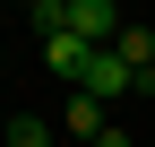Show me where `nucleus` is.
Listing matches in <instances>:
<instances>
[{"label": "nucleus", "mask_w": 155, "mask_h": 147, "mask_svg": "<svg viewBox=\"0 0 155 147\" xmlns=\"http://www.w3.org/2000/svg\"><path fill=\"white\" fill-rule=\"evenodd\" d=\"M52 138H61V130H52V121H35V113L9 121V147H52Z\"/></svg>", "instance_id": "3"}, {"label": "nucleus", "mask_w": 155, "mask_h": 147, "mask_svg": "<svg viewBox=\"0 0 155 147\" xmlns=\"http://www.w3.org/2000/svg\"><path fill=\"white\" fill-rule=\"evenodd\" d=\"M61 130H69L78 147H95V138L112 130V121H104V104H95V95H69V104H61Z\"/></svg>", "instance_id": "2"}, {"label": "nucleus", "mask_w": 155, "mask_h": 147, "mask_svg": "<svg viewBox=\"0 0 155 147\" xmlns=\"http://www.w3.org/2000/svg\"><path fill=\"white\" fill-rule=\"evenodd\" d=\"M43 61H52V78H61L69 87V95H78V87H86V69H95V52L86 43H78V35L61 26V35H43Z\"/></svg>", "instance_id": "1"}, {"label": "nucleus", "mask_w": 155, "mask_h": 147, "mask_svg": "<svg viewBox=\"0 0 155 147\" xmlns=\"http://www.w3.org/2000/svg\"><path fill=\"white\" fill-rule=\"evenodd\" d=\"M95 147H138V138H129V130H104V138H95Z\"/></svg>", "instance_id": "4"}]
</instances>
